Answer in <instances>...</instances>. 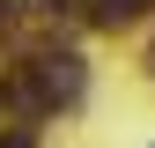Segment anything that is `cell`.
Listing matches in <instances>:
<instances>
[{"label": "cell", "instance_id": "obj_1", "mask_svg": "<svg viewBox=\"0 0 155 148\" xmlns=\"http://www.w3.org/2000/svg\"><path fill=\"white\" fill-rule=\"evenodd\" d=\"M37 74H45L52 104H74V96H81V59H74V52H52V59H37Z\"/></svg>", "mask_w": 155, "mask_h": 148}, {"label": "cell", "instance_id": "obj_2", "mask_svg": "<svg viewBox=\"0 0 155 148\" xmlns=\"http://www.w3.org/2000/svg\"><path fill=\"white\" fill-rule=\"evenodd\" d=\"M140 8H148V0H96V22H104V30H118V22H133Z\"/></svg>", "mask_w": 155, "mask_h": 148}, {"label": "cell", "instance_id": "obj_3", "mask_svg": "<svg viewBox=\"0 0 155 148\" xmlns=\"http://www.w3.org/2000/svg\"><path fill=\"white\" fill-rule=\"evenodd\" d=\"M0 148H30V133H0Z\"/></svg>", "mask_w": 155, "mask_h": 148}]
</instances>
